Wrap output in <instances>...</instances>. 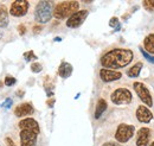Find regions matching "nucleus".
Listing matches in <instances>:
<instances>
[{
	"label": "nucleus",
	"instance_id": "4468645a",
	"mask_svg": "<svg viewBox=\"0 0 154 146\" xmlns=\"http://www.w3.org/2000/svg\"><path fill=\"white\" fill-rule=\"evenodd\" d=\"M10 19H8V11L5 4H0V27L5 29L8 26Z\"/></svg>",
	"mask_w": 154,
	"mask_h": 146
},
{
	"label": "nucleus",
	"instance_id": "9d476101",
	"mask_svg": "<svg viewBox=\"0 0 154 146\" xmlns=\"http://www.w3.org/2000/svg\"><path fill=\"white\" fill-rule=\"evenodd\" d=\"M135 118L139 122L148 124L153 119V112L151 110L149 107H147L145 105H139L135 110Z\"/></svg>",
	"mask_w": 154,
	"mask_h": 146
},
{
	"label": "nucleus",
	"instance_id": "dca6fc26",
	"mask_svg": "<svg viewBox=\"0 0 154 146\" xmlns=\"http://www.w3.org/2000/svg\"><path fill=\"white\" fill-rule=\"evenodd\" d=\"M107 107H108L107 101H106L103 97L98 99V100H97V102H96V107H95V114H94L95 119H100V118L102 116V114L106 112Z\"/></svg>",
	"mask_w": 154,
	"mask_h": 146
},
{
	"label": "nucleus",
	"instance_id": "423d86ee",
	"mask_svg": "<svg viewBox=\"0 0 154 146\" xmlns=\"http://www.w3.org/2000/svg\"><path fill=\"white\" fill-rule=\"evenodd\" d=\"M135 134V126L127 124V122H121L117 125L114 132V139L119 144H126L128 143Z\"/></svg>",
	"mask_w": 154,
	"mask_h": 146
},
{
	"label": "nucleus",
	"instance_id": "1a4fd4ad",
	"mask_svg": "<svg viewBox=\"0 0 154 146\" xmlns=\"http://www.w3.org/2000/svg\"><path fill=\"white\" fill-rule=\"evenodd\" d=\"M88 14H89V11L88 10H79V11H77L76 13H74L70 18L66 19V23L65 24L70 29H76V27L81 26L84 23V20L87 19Z\"/></svg>",
	"mask_w": 154,
	"mask_h": 146
},
{
	"label": "nucleus",
	"instance_id": "20e7f679",
	"mask_svg": "<svg viewBox=\"0 0 154 146\" xmlns=\"http://www.w3.org/2000/svg\"><path fill=\"white\" fill-rule=\"evenodd\" d=\"M54 1L42 0L38 1L35 8V20L39 24H46L54 17Z\"/></svg>",
	"mask_w": 154,
	"mask_h": 146
},
{
	"label": "nucleus",
	"instance_id": "412c9836",
	"mask_svg": "<svg viewBox=\"0 0 154 146\" xmlns=\"http://www.w3.org/2000/svg\"><path fill=\"white\" fill-rule=\"evenodd\" d=\"M4 82H5V84H6V86L11 87V86H13V84H14L17 81H16V78H14V77H12V76H6Z\"/></svg>",
	"mask_w": 154,
	"mask_h": 146
},
{
	"label": "nucleus",
	"instance_id": "0eeeda50",
	"mask_svg": "<svg viewBox=\"0 0 154 146\" xmlns=\"http://www.w3.org/2000/svg\"><path fill=\"white\" fill-rule=\"evenodd\" d=\"M133 89L136 93L137 97L145 103V106L147 107H152L153 106V95L151 89L141 81H135L133 82Z\"/></svg>",
	"mask_w": 154,
	"mask_h": 146
},
{
	"label": "nucleus",
	"instance_id": "2f4dec72",
	"mask_svg": "<svg viewBox=\"0 0 154 146\" xmlns=\"http://www.w3.org/2000/svg\"><path fill=\"white\" fill-rule=\"evenodd\" d=\"M149 146H154V141H152V143L149 144Z\"/></svg>",
	"mask_w": 154,
	"mask_h": 146
},
{
	"label": "nucleus",
	"instance_id": "f3484780",
	"mask_svg": "<svg viewBox=\"0 0 154 146\" xmlns=\"http://www.w3.org/2000/svg\"><path fill=\"white\" fill-rule=\"evenodd\" d=\"M143 50L147 52V54H154V33H149L148 36H146V38L143 39Z\"/></svg>",
	"mask_w": 154,
	"mask_h": 146
},
{
	"label": "nucleus",
	"instance_id": "9b49d317",
	"mask_svg": "<svg viewBox=\"0 0 154 146\" xmlns=\"http://www.w3.org/2000/svg\"><path fill=\"white\" fill-rule=\"evenodd\" d=\"M122 75L123 74L121 73V71L110 70V69H104V68H101L100 71H98L100 80L102 82H104V83H110V82L119 81L120 78H122Z\"/></svg>",
	"mask_w": 154,
	"mask_h": 146
},
{
	"label": "nucleus",
	"instance_id": "f257e3e1",
	"mask_svg": "<svg viewBox=\"0 0 154 146\" xmlns=\"http://www.w3.org/2000/svg\"><path fill=\"white\" fill-rule=\"evenodd\" d=\"M134 59V51L126 48H112L104 51L101 58L100 64L104 69L117 70L126 68Z\"/></svg>",
	"mask_w": 154,
	"mask_h": 146
},
{
	"label": "nucleus",
	"instance_id": "f03ea898",
	"mask_svg": "<svg viewBox=\"0 0 154 146\" xmlns=\"http://www.w3.org/2000/svg\"><path fill=\"white\" fill-rule=\"evenodd\" d=\"M20 146H37L40 127L38 121L33 118H25L18 122Z\"/></svg>",
	"mask_w": 154,
	"mask_h": 146
},
{
	"label": "nucleus",
	"instance_id": "a211bd4d",
	"mask_svg": "<svg viewBox=\"0 0 154 146\" xmlns=\"http://www.w3.org/2000/svg\"><path fill=\"white\" fill-rule=\"evenodd\" d=\"M71 73H72V67H71L70 63L63 62V63L59 65V68H58V74H59V76L63 77V78L69 77V76L71 75Z\"/></svg>",
	"mask_w": 154,
	"mask_h": 146
},
{
	"label": "nucleus",
	"instance_id": "4be33fe9",
	"mask_svg": "<svg viewBox=\"0 0 154 146\" xmlns=\"http://www.w3.org/2000/svg\"><path fill=\"white\" fill-rule=\"evenodd\" d=\"M5 146H17V144L14 143V140L10 137H6L5 138Z\"/></svg>",
	"mask_w": 154,
	"mask_h": 146
},
{
	"label": "nucleus",
	"instance_id": "6e6552de",
	"mask_svg": "<svg viewBox=\"0 0 154 146\" xmlns=\"http://www.w3.org/2000/svg\"><path fill=\"white\" fill-rule=\"evenodd\" d=\"M30 8V2L27 0H14L10 5L8 13L14 18H21L27 14Z\"/></svg>",
	"mask_w": 154,
	"mask_h": 146
},
{
	"label": "nucleus",
	"instance_id": "b1692460",
	"mask_svg": "<svg viewBox=\"0 0 154 146\" xmlns=\"http://www.w3.org/2000/svg\"><path fill=\"white\" fill-rule=\"evenodd\" d=\"M18 32H19L20 36H24L26 33V26L24 24H20L19 26H18Z\"/></svg>",
	"mask_w": 154,
	"mask_h": 146
},
{
	"label": "nucleus",
	"instance_id": "393cba45",
	"mask_svg": "<svg viewBox=\"0 0 154 146\" xmlns=\"http://www.w3.org/2000/svg\"><path fill=\"white\" fill-rule=\"evenodd\" d=\"M140 50H141V52L143 54V56H145V57H146V58H147V59H148V61H149L151 63H154V57H152V56L148 55V54H147V52H146V51H145V50H143L142 48H141Z\"/></svg>",
	"mask_w": 154,
	"mask_h": 146
},
{
	"label": "nucleus",
	"instance_id": "aec40b11",
	"mask_svg": "<svg viewBox=\"0 0 154 146\" xmlns=\"http://www.w3.org/2000/svg\"><path fill=\"white\" fill-rule=\"evenodd\" d=\"M42 69H43V67H42V64L38 63V62H35V63L31 64V70H32L33 73H40Z\"/></svg>",
	"mask_w": 154,
	"mask_h": 146
},
{
	"label": "nucleus",
	"instance_id": "c756f323",
	"mask_svg": "<svg viewBox=\"0 0 154 146\" xmlns=\"http://www.w3.org/2000/svg\"><path fill=\"white\" fill-rule=\"evenodd\" d=\"M54 102H55V100H49V101H48V105L52 107V106H54Z\"/></svg>",
	"mask_w": 154,
	"mask_h": 146
},
{
	"label": "nucleus",
	"instance_id": "2eb2a0df",
	"mask_svg": "<svg viewBox=\"0 0 154 146\" xmlns=\"http://www.w3.org/2000/svg\"><path fill=\"white\" fill-rule=\"evenodd\" d=\"M142 67H143V63L141 61H137V62H135L131 68H128L126 70V75L128 77H137L140 75V73H141Z\"/></svg>",
	"mask_w": 154,
	"mask_h": 146
},
{
	"label": "nucleus",
	"instance_id": "7ed1b4c3",
	"mask_svg": "<svg viewBox=\"0 0 154 146\" xmlns=\"http://www.w3.org/2000/svg\"><path fill=\"white\" fill-rule=\"evenodd\" d=\"M79 11V2L76 0H66L59 1L55 5L54 8V17L58 20L70 18L74 13Z\"/></svg>",
	"mask_w": 154,
	"mask_h": 146
},
{
	"label": "nucleus",
	"instance_id": "bb28decb",
	"mask_svg": "<svg viewBox=\"0 0 154 146\" xmlns=\"http://www.w3.org/2000/svg\"><path fill=\"white\" fill-rule=\"evenodd\" d=\"M117 24H119V19L116 18V17H113V18L110 19V21H109V25H110L112 27L117 26Z\"/></svg>",
	"mask_w": 154,
	"mask_h": 146
},
{
	"label": "nucleus",
	"instance_id": "c85d7f7f",
	"mask_svg": "<svg viewBox=\"0 0 154 146\" xmlns=\"http://www.w3.org/2000/svg\"><path fill=\"white\" fill-rule=\"evenodd\" d=\"M11 105H12V100H11V99H7V100L5 101V103H4V107H5V108H8V107H11Z\"/></svg>",
	"mask_w": 154,
	"mask_h": 146
},
{
	"label": "nucleus",
	"instance_id": "f8f14e48",
	"mask_svg": "<svg viewBox=\"0 0 154 146\" xmlns=\"http://www.w3.org/2000/svg\"><path fill=\"white\" fill-rule=\"evenodd\" d=\"M152 128L149 127H142L140 128L136 133V140L135 144L136 146H148L151 138H152Z\"/></svg>",
	"mask_w": 154,
	"mask_h": 146
},
{
	"label": "nucleus",
	"instance_id": "a878e982",
	"mask_svg": "<svg viewBox=\"0 0 154 146\" xmlns=\"http://www.w3.org/2000/svg\"><path fill=\"white\" fill-rule=\"evenodd\" d=\"M43 30V26L42 25H35L33 26V30H32V32L35 33V35H38L39 32Z\"/></svg>",
	"mask_w": 154,
	"mask_h": 146
},
{
	"label": "nucleus",
	"instance_id": "5701e85b",
	"mask_svg": "<svg viewBox=\"0 0 154 146\" xmlns=\"http://www.w3.org/2000/svg\"><path fill=\"white\" fill-rule=\"evenodd\" d=\"M24 58H25L26 61H31L32 58H36V56L33 54V51H27V52L24 54Z\"/></svg>",
	"mask_w": 154,
	"mask_h": 146
},
{
	"label": "nucleus",
	"instance_id": "cd10ccee",
	"mask_svg": "<svg viewBox=\"0 0 154 146\" xmlns=\"http://www.w3.org/2000/svg\"><path fill=\"white\" fill-rule=\"evenodd\" d=\"M101 146H121L119 143H116V141H106L104 144H102Z\"/></svg>",
	"mask_w": 154,
	"mask_h": 146
},
{
	"label": "nucleus",
	"instance_id": "39448f33",
	"mask_svg": "<svg viewBox=\"0 0 154 146\" xmlns=\"http://www.w3.org/2000/svg\"><path fill=\"white\" fill-rule=\"evenodd\" d=\"M109 99L112 103H114L116 106L129 105L133 101V93L127 87H117L110 91Z\"/></svg>",
	"mask_w": 154,
	"mask_h": 146
},
{
	"label": "nucleus",
	"instance_id": "ddd939ff",
	"mask_svg": "<svg viewBox=\"0 0 154 146\" xmlns=\"http://www.w3.org/2000/svg\"><path fill=\"white\" fill-rule=\"evenodd\" d=\"M33 112H35V108L30 102H23L14 108V115L17 118H24L33 114Z\"/></svg>",
	"mask_w": 154,
	"mask_h": 146
},
{
	"label": "nucleus",
	"instance_id": "7c9ffc66",
	"mask_svg": "<svg viewBox=\"0 0 154 146\" xmlns=\"http://www.w3.org/2000/svg\"><path fill=\"white\" fill-rule=\"evenodd\" d=\"M18 95H19V96H21V95H24V91L19 90V91H18Z\"/></svg>",
	"mask_w": 154,
	"mask_h": 146
},
{
	"label": "nucleus",
	"instance_id": "6ab92c4d",
	"mask_svg": "<svg viewBox=\"0 0 154 146\" xmlns=\"http://www.w3.org/2000/svg\"><path fill=\"white\" fill-rule=\"evenodd\" d=\"M142 6L145 7V10L153 12L154 11V0H143L142 1Z\"/></svg>",
	"mask_w": 154,
	"mask_h": 146
}]
</instances>
